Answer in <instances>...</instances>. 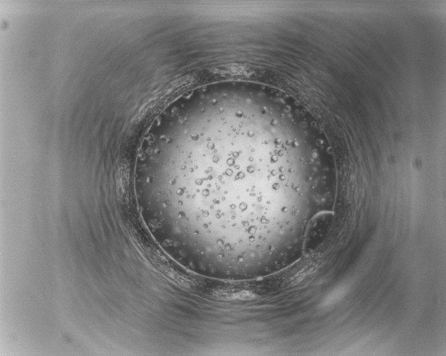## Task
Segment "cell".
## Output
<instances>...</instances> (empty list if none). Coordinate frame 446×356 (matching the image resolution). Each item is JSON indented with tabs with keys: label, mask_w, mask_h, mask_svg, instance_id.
Wrapping results in <instances>:
<instances>
[{
	"label": "cell",
	"mask_w": 446,
	"mask_h": 356,
	"mask_svg": "<svg viewBox=\"0 0 446 356\" xmlns=\"http://www.w3.org/2000/svg\"><path fill=\"white\" fill-rule=\"evenodd\" d=\"M332 218V213L329 212L320 213L313 218L306 233L304 245L306 251H311L319 246L330 227Z\"/></svg>",
	"instance_id": "obj_1"
}]
</instances>
